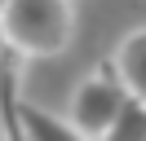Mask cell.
<instances>
[{"mask_svg":"<svg viewBox=\"0 0 146 141\" xmlns=\"http://www.w3.org/2000/svg\"><path fill=\"white\" fill-rule=\"evenodd\" d=\"M71 22L75 9L66 0H9L0 9V40L27 57H53L71 40Z\"/></svg>","mask_w":146,"mask_h":141,"instance_id":"obj_1","label":"cell"},{"mask_svg":"<svg viewBox=\"0 0 146 141\" xmlns=\"http://www.w3.org/2000/svg\"><path fill=\"white\" fill-rule=\"evenodd\" d=\"M124 88H119L115 70H111V62H102L98 70H93L89 79H84L80 88L71 93V110H66V128H75L84 141H102V132L111 128V119H115V110L124 106Z\"/></svg>","mask_w":146,"mask_h":141,"instance_id":"obj_2","label":"cell"},{"mask_svg":"<svg viewBox=\"0 0 146 141\" xmlns=\"http://www.w3.org/2000/svg\"><path fill=\"white\" fill-rule=\"evenodd\" d=\"M111 70H115L119 88H124L133 101H142V106H146V26H137V31H128V35H124V44L115 49Z\"/></svg>","mask_w":146,"mask_h":141,"instance_id":"obj_3","label":"cell"},{"mask_svg":"<svg viewBox=\"0 0 146 141\" xmlns=\"http://www.w3.org/2000/svg\"><path fill=\"white\" fill-rule=\"evenodd\" d=\"M13 123H18L22 141H84L75 128H66V119L40 110V106H13Z\"/></svg>","mask_w":146,"mask_h":141,"instance_id":"obj_4","label":"cell"},{"mask_svg":"<svg viewBox=\"0 0 146 141\" xmlns=\"http://www.w3.org/2000/svg\"><path fill=\"white\" fill-rule=\"evenodd\" d=\"M102 141H146V106L124 97V106L115 110L111 128L102 132Z\"/></svg>","mask_w":146,"mask_h":141,"instance_id":"obj_5","label":"cell"},{"mask_svg":"<svg viewBox=\"0 0 146 141\" xmlns=\"http://www.w3.org/2000/svg\"><path fill=\"white\" fill-rule=\"evenodd\" d=\"M5 57H9V49H5V40H0V66H5Z\"/></svg>","mask_w":146,"mask_h":141,"instance_id":"obj_6","label":"cell"},{"mask_svg":"<svg viewBox=\"0 0 146 141\" xmlns=\"http://www.w3.org/2000/svg\"><path fill=\"white\" fill-rule=\"evenodd\" d=\"M0 9H5V5H0Z\"/></svg>","mask_w":146,"mask_h":141,"instance_id":"obj_7","label":"cell"}]
</instances>
